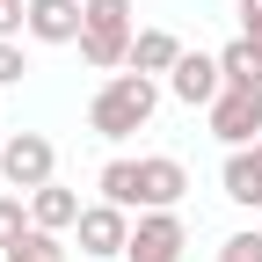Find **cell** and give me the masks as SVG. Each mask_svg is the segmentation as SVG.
I'll return each instance as SVG.
<instances>
[{
  "label": "cell",
  "mask_w": 262,
  "mask_h": 262,
  "mask_svg": "<svg viewBox=\"0 0 262 262\" xmlns=\"http://www.w3.org/2000/svg\"><path fill=\"white\" fill-rule=\"evenodd\" d=\"M153 110H160V88L146 73H110L88 102V131L95 139H131V131L153 124Z\"/></svg>",
  "instance_id": "6da1fadb"
},
{
  "label": "cell",
  "mask_w": 262,
  "mask_h": 262,
  "mask_svg": "<svg viewBox=\"0 0 262 262\" xmlns=\"http://www.w3.org/2000/svg\"><path fill=\"white\" fill-rule=\"evenodd\" d=\"M131 0H88V29H80V58L95 73H117L131 66Z\"/></svg>",
  "instance_id": "7a4b0ae2"
},
{
  "label": "cell",
  "mask_w": 262,
  "mask_h": 262,
  "mask_svg": "<svg viewBox=\"0 0 262 262\" xmlns=\"http://www.w3.org/2000/svg\"><path fill=\"white\" fill-rule=\"evenodd\" d=\"M0 182H8L15 196L58 182V146L44 139V131H15V139H0Z\"/></svg>",
  "instance_id": "3957f363"
},
{
  "label": "cell",
  "mask_w": 262,
  "mask_h": 262,
  "mask_svg": "<svg viewBox=\"0 0 262 262\" xmlns=\"http://www.w3.org/2000/svg\"><path fill=\"white\" fill-rule=\"evenodd\" d=\"M189 255V226H182V211H139L131 219V248H124V262H182Z\"/></svg>",
  "instance_id": "277c9868"
},
{
  "label": "cell",
  "mask_w": 262,
  "mask_h": 262,
  "mask_svg": "<svg viewBox=\"0 0 262 262\" xmlns=\"http://www.w3.org/2000/svg\"><path fill=\"white\" fill-rule=\"evenodd\" d=\"M204 117H211V139H219V146H248V139H262V88H226Z\"/></svg>",
  "instance_id": "5b68a950"
},
{
  "label": "cell",
  "mask_w": 262,
  "mask_h": 262,
  "mask_svg": "<svg viewBox=\"0 0 262 262\" xmlns=\"http://www.w3.org/2000/svg\"><path fill=\"white\" fill-rule=\"evenodd\" d=\"M73 241H80V255H95V262L124 255V248H131V211H124V204H88L80 226H73Z\"/></svg>",
  "instance_id": "8992f818"
},
{
  "label": "cell",
  "mask_w": 262,
  "mask_h": 262,
  "mask_svg": "<svg viewBox=\"0 0 262 262\" xmlns=\"http://www.w3.org/2000/svg\"><path fill=\"white\" fill-rule=\"evenodd\" d=\"M168 95L189 102V110H211L219 95H226V66H219L211 51H182V66L168 73Z\"/></svg>",
  "instance_id": "52a82bcc"
},
{
  "label": "cell",
  "mask_w": 262,
  "mask_h": 262,
  "mask_svg": "<svg viewBox=\"0 0 262 262\" xmlns=\"http://www.w3.org/2000/svg\"><path fill=\"white\" fill-rule=\"evenodd\" d=\"M189 196V168L175 153H146L139 160V211H175Z\"/></svg>",
  "instance_id": "ba28073f"
},
{
  "label": "cell",
  "mask_w": 262,
  "mask_h": 262,
  "mask_svg": "<svg viewBox=\"0 0 262 262\" xmlns=\"http://www.w3.org/2000/svg\"><path fill=\"white\" fill-rule=\"evenodd\" d=\"M88 0H29V37L37 44H80Z\"/></svg>",
  "instance_id": "9c48e42d"
},
{
  "label": "cell",
  "mask_w": 262,
  "mask_h": 262,
  "mask_svg": "<svg viewBox=\"0 0 262 262\" xmlns=\"http://www.w3.org/2000/svg\"><path fill=\"white\" fill-rule=\"evenodd\" d=\"M80 196L73 189H58V182H44V189H29V226H44V233H73L80 226Z\"/></svg>",
  "instance_id": "30bf717a"
},
{
  "label": "cell",
  "mask_w": 262,
  "mask_h": 262,
  "mask_svg": "<svg viewBox=\"0 0 262 262\" xmlns=\"http://www.w3.org/2000/svg\"><path fill=\"white\" fill-rule=\"evenodd\" d=\"M182 66V37L175 29H139V37H131V73H175Z\"/></svg>",
  "instance_id": "8fae6325"
},
{
  "label": "cell",
  "mask_w": 262,
  "mask_h": 262,
  "mask_svg": "<svg viewBox=\"0 0 262 262\" xmlns=\"http://www.w3.org/2000/svg\"><path fill=\"white\" fill-rule=\"evenodd\" d=\"M219 182H226L233 204H255V211H262V153H255V146H233V153H226Z\"/></svg>",
  "instance_id": "7c38bea8"
},
{
  "label": "cell",
  "mask_w": 262,
  "mask_h": 262,
  "mask_svg": "<svg viewBox=\"0 0 262 262\" xmlns=\"http://www.w3.org/2000/svg\"><path fill=\"white\" fill-rule=\"evenodd\" d=\"M219 66H226V88H262V44L255 37H233L219 51Z\"/></svg>",
  "instance_id": "4fadbf2b"
},
{
  "label": "cell",
  "mask_w": 262,
  "mask_h": 262,
  "mask_svg": "<svg viewBox=\"0 0 262 262\" xmlns=\"http://www.w3.org/2000/svg\"><path fill=\"white\" fill-rule=\"evenodd\" d=\"M95 189H102V204H124V211H139V160H110V168L95 175Z\"/></svg>",
  "instance_id": "5bb4252c"
},
{
  "label": "cell",
  "mask_w": 262,
  "mask_h": 262,
  "mask_svg": "<svg viewBox=\"0 0 262 262\" xmlns=\"http://www.w3.org/2000/svg\"><path fill=\"white\" fill-rule=\"evenodd\" d=\"M0 262H66V248H58V233H44V226H29V233L0 255Z\"/></svg>",
  "instance_id": "9a60e30c"
},
{
  "label": "cell",
  "mask_w": 262,
  "mask_h": 262,
  "mask_svg": "<svg viewBox=\"0 0 262 262\" xmlns=\"http://www.w3.org/2000/svg\"><path fill=\"white\" fill-rule=\"evenodd\" d=\"M22 233H29V196H15V189H8V196H0V255H8Z\"/></svg>",
  "instance_id": "2e32d148"
},
{
  "label": "cell",
  "mask_w": 262,
  "mask_h": 262,
  "mask_svg": "<svg viewBox=\"0 0 262 262\" xmlns=\"http://www.w3.org/2000/svg\"><path fill=\"white\" fill-rule=\"evenodd\" d=\"M219 262H262V233H233V241H219Z\"/></svg>",
  "instance_id": "e0dca14e"
},
{
  "label": "cell",
  "mask_w": 262,
  "mask_h": 262,
  "mask_svg": "<svg viewBox=\"0 0 262 262\" xmlns=\"http://www.w3.org/2000/svg\"><path fill=\"white\" fill-rule=\"evenodd\" d=\"M15 29H29V0H0V44H15Z\"/></svg>",
  "instance_id": "ac0fdd59"
},
{
  "label": "cell",
  "mask_w": 262,
  "mask_h": 262,
  "mask_svg": "<svg viewBox=\"0 0 262 262\" xmlns=\"http://www.w3.org/2000/svg\"><path fill=\"white\" fill-rule=\"evenodd\" d=\"M29 73V58H22V44H0V88H15Z\"/></svg>",
  "instance_id": "d6986e66"
},
{
  "label": "cell",
  "mask_w": 262,
  "mask_h": 262,
  "mask_svg": "<svg viewBox=\"0 0 262 262\" xmlns=\"http://www.w3.org/2000/svg\"><path fill=\"white\" fill-rule=\"evenodd\" d=\"M233 8H241V37L262 44V0H233Z\"/></svg>",
  "instance_id": "ffe728a7"
},
{
  "label": "cell",
  "mask_w": 262,
  "mask_h": 262,
  "mask_svg": "<svg viewBox=\"0 0 262 262\" xmlns=\"http://www.w3.org/2000/svg\"><path fill=\"white\" fill-rule=\"evenodd\" d=\"M255 153H262V139H255Z\"/></svg>",
  "instance_id": "44dd1931"
}]
</instances>
